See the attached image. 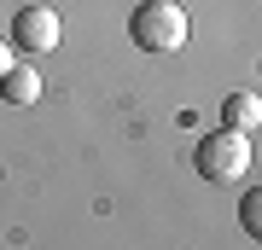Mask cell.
I'll list each match as a JSON object with an SVG mask.
<instances>
[{
	"mask_svg": "<svg viewBox=\"0 0 262 250\" xmlns=\"http://www.w3.org/2000/svg\"><path fill=\"white\" fill-rule=\"evenodd\" d=\"M12 35H18V47H29V53H53L64 29H58L53 6H24L18 18H12Z\"/></svg>",
	"mask_w": 262,
	"mask_h": 250,
	"instance_id": "3",
	"label": "cell"
},
{
	"mask_svg": "<svg viewBox=\"0 0 262 250\" xmlns=\"http://www.w3.org/2000/svg\"><path fill=\"white\" fill-rule=\"evenodd\" d=\"M187 12H181V0H140L128 18V41L140 47V53H181L187 47Z\"/></svg>",
	"mask_w": 262,
	"mask_h": 250,
	"instance_id": "1",
	"label": "cell"
},
{
	"mask_svg": "<svg viewBox=\"0 0 262 250\" xmlns=\"http://www.w3.org/2000/svg\"><path fill=\"white\" fill-rule=\"evenodd\" d=\"M0 99L18 105V111H24V105H35V99H41V76H35V64H12L6 76H0Z\"/></svg>",
	"mask_w": 262,
	"mask_h": 250,
	"instance_id": "4",
	"label": "cell"
},
{
	"mask_svg": "<svg viewBox=\"0 0 262 250\" xmlns=\"http://www.w3.org/2000/svg\"><path fill=\"white\" fill-rule=\"evenodd\" d=\"M222 122H227V128H239V134H256L262 128V99H256V93H227V99H222Z\"/></svg>",
	"mask_w": 262,
	"mask_h": 250,
	"instance_id": "5",
	"label": "cell"
},
{
	"mask_svg": "<svg viewBox=\"0 0 262 250\" xmlns=\"http://www.w3.org/2000/svg\"><path fill=\"white\" fill-rule=\"evenodd\" d=\"M239 221H245V233L262 244V186H251L245 192V204H239Z\"/></svg>",
	"mask_w": 262,
	"mask_h": 250,
	"instance_id": "6",
	"label": "cell"
},
{
	"mask_svg": "<svg viewBox=\"0 0 262 250\" xmlns=\"http://www.w3.org/2000/svg\"><path fill=\"white\" fill-rule=\"evenodd\" d=\"M12 64H18V58H12V47H6V41H0V76H6Z\"/></svg>",
	"mask_w": 262,
	"mask_h": 250,
	"instance_id": "7",
	"label": "cell"
},
{
	"mask_svg": "<svg viewBox=\"0 0 262 250\" xmlns=\"http://www.w3.org/2000/svg\"><path fill=\"white\" fill-rule=\"evenodd\" d=\"M192 169H198L210 186H239L245 175H251V134H239V128L204 134L198 151H192Z\"/></svg>",
	"mask_w": 262,
	"mask_h": 250,
	"instance_id": "2",
	"label": "cell"
}]
</instances>
